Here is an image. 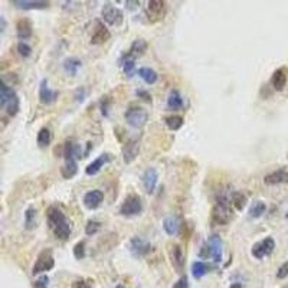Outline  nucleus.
Returning a JSON list of instances; mask_svg holds the SVG:
<instances>
[{"label":"nucleus","instance_id":"1","mask_svg":"<svg viewBox=\"0 0 288 288\" xmlns=\"http://www.w3.org/2000/svg\"><path fill=\"white\" fill-rule=\"evenodd\" d=\"M46 216H48V225L52 229L53 235L56 236L58 239L66 241L72 234V226L68 222L65 213L58 206H49L48 212H46Z\"/></svg>","mask_w":288,"mask_h":288},{"label":"nucleus","instance_id":"2","mask_svg":"<svg viewBox=\"0 0 288 288\" xmlns=\"http://www.w3.org/2000/svg\"><path fill=\"white\" fill-rule=\"evenodd\" d=\"M232 219V202L231 196L225 192H221L215 198L212 209V222L216 225H226Z\"/></svg>","mask_w":288,"mask_h":288},{"label":"nucleus","instance_id":"3","mask_svg":"<svg viewBox=\"0 0 288 288\" xmlns=\"http://www.w3.org/2000/svg\"><path fill=\"white\" fill-rule=\"evenodd\" d=\"M0 107L6 111V114L9 117H15L21 108L19 97H18L16 91L6 84H3L0 88Z\"/></svg>","mask_w":288,"mask_h":288},{"label":"nucleus","instance_id":"4","mask_svg":"<svg viewBox=\"0 0 288 288\" xmlns=\"http://www.w3.org/2000/svg\"><path fill=\"white\" fill-rule=\"evenodd\" d=\"M124 117L133 129H143L149 121V112L141 107H130L126 111Z\"/></svg>","mask_w":288,"mask_h":288},{"label":"nucleus","instance_id":"5","mask_svg":"<svg viewBox=\"0 0 288 288\" xmlns=\"http://www.w3.org/2000/svg\"><path fill=\"white\" fill-rule=\"evenodd\" d=\"M143 212V200L140 196L137 195H130L124 199V202L121 203L120 206V213L123 216H127V218H131V216H137Z\"/></svg>","mask_w":288,"mask_h":288},{"label":"nucleus","instance_id":"6","mask_svg":"<svg viewBox=\"0 0 288 288\" xmlns=\"http://www.w3.org/2000/svg\"><path fill=\"white\" fill-rule=\"evenodd\" d=\"M53 266H55V260H53L52 251L51 249H45L42 251L38 258H36V262L32 268V274L33 275H38V274H44V272H48L51 271Z\"/></svg>","mask_w":288,"mask_h":288},{"label":"nucleus","instance_id":"7","mask_svg":"<svg viewBox=\"0 0 288 288\" xmlns=\"http://www.w3.org/2000/svg\"><path fill=\"white\" fill-rule=\"evenodd\" d=\"M101 16H103L104 22H107L111 26H120L123 23V21H124L123 10L118 9V7H115L111 3H105L104 6H103Z\"/></svg>","mask_w":288,"mask_h":288},{"label":"nucleus","instance_id":"8","mask_svg":"<svg viewBox=\"0 0 288 288\" xmlns=\"http://www.w3.org/2000/svg\"><path fill=\"white\" fill-rule=\"evenodd\" d=\"M274 249H275V241L271 236H268V238L262 239L260 242L254 244V246L251 249V254L257 260H262L265 257H269L274 252Z\"/></svg>","mask_w":288,"mask_h":288},{"label":"nucleus","instance_id":"9","mask_svg":"<svg viewBox=\"0 0 288 288\" xmlns=\"http://www.w3.org/2000/svg\"><path fill=\"white\" fill-rule=\"evenodd\" d=\"M129 248H130V252L133 254V257L135 258H143L146 255L150 254L152 251V244L140 236H134L130 239V244H129Z\"/></svg>","mask_w":288,"mask_h":288},{"label":"nucleus","instance_id":"10","mask_svg":"<svg viewBox=\"0 0 288 288\" xmlns=\"http://www.w3.org/2000/svg\"><path fill=\"white\" fill-rule=\"evenodd\" d=\"M166 15V1L163 0H152L147 3V16L150 22L161 21Z\"/></svg>","mask_w":288,"mask_h":288},{"label":"nucleus","instance_id":"11","mask_svg":"<svg viewBox=\"0 0 288 288\" xmlns=\"http://www.w3.org/2000/svg\"><path fill=\"white\" fill-rule=\"evenodd\" d=\"M110 161H112V155L111 153H103L100 155L95 160H92L87 167H85V175L87 176H95L101 172V169L105 164H108Z\"/></svg>","mask_w":288,"mask_h":288},{"label":"nucleus","instance_id":"12","mask_svg":"<svg viewBox=\"0 0 288 288\" xmlns=\"http://www.w3.org/2000/svg\"><path fill=\"white\" fill-rule=\"evenodd\" d=\"M103 200H104V193H103L101 190H98V189H94V190L87 192V193L84 195V199H82L84 206L89 210H94L97 209V208H100V205L103 203Z\"/></svg>","mask_w":288,"mask_h":288},{"label":"nucleus","instance_id":"13","mask_svg":"<svg viewBox=\"0 0 288 288\" xmlns=\"http://www.w3.org/2000/svg\"><path fill=\"white\" fill-rule=\"evenodd\" d=\"M157 182H158V173L155 167H149V169L143 173V176H141V183H143V187H144V190H146L149 195L155 193L156 186H157Z\"/></svg>","mask_w":288,"mask_h":288},{"label":"nucleus","instance_id":"14","mask_svg":"<svg viewBox=\"0 0 288 288\" xmlns=\"http://www.w3.org/2000/svg\"><path fill=\"white\" fill-rule=\"evenodd\" d=\"M123 160H124V163L126 164H130L133 163L137 156H138V153H140V141L137 140V138H131L129 140L124 146H123Z\"/></svg>","mask_w":288,"mask_h":288},{"label":"nucleus","instance_id":"15","mask_svg":"<svg viewBox=\"0 0 288 288\" xmlns=\"http://www.w3.org/2000/svg\"><path fill=\"white\" fill-rule=\"evenodd\" d=\"M58 91H53L48 85V79H42L39 85V100L41 103L45 105L53 104L58 100Z\"/></svg>","mask_w":288,"mask_h":288},{"label":"nucleus","instance_id":"16","mask_svg":"<svg viewBox=\"0 0 288 288\" xmlns=\"http://www.w3.org/2000/svg\"><path fill=\"white\" fill-rule=\"evenodd\" d=\"M110 38H111L110 30L107 29V26L101 21H97L95 22V27L92 30V35H91V44L92 45H101V44L107 42Z\"/></svg>","mask_w":288,"mask_h":288},{"label":"nucleus","instance_id":"17","mask_svg":"<svg viewBox=\"0 0 288 288\" xmlns=\"http://www.w3.org/2000/svg\"><path fill=\"white\" fill-rule=\"evenodd\" d=\"M209 244L210 251H212V260L219 264L222 261V257H223V242H222V238L219 235H212L208 238L206 241Z\"/></svg>","mask_w":288,"mask_h":288},{"label":"nucleus","instance_id":"18","mask_svg":"<svg viewBox=\"0 0 288 288\" xmlns=\"http://www.w3.org/2000/svg\"><path fill=\"white\" fill-rule=\"evenodd\" d=\"M170 262L177 272H182L184 268V254L180 245H172L169 251Z\"/></svg>","mask_w":288,"mask_h":288},{"label":"nucleus","instance_id":"19","mask_svg":"<svg viewBox=\"0 0 288 288\" xmlns=\"http://www.w3.org/2000/svg\"><path fill=\"white\" fill-rule=\"evenodd\" d=\"M82 156V147L74 140H66L64 144V157L65 161L68 160H79Z\"/></svg>","mask_w":288,"mask_h":288},{"label":"nucleus","instance_id":"20","mask_svg":"<svg viewBox=\"0 0 288 288\" xmlns=\"http://www.w3.org/2000/svg\"><path fill=\"white\" fill-rule=\"evenodd\" d=\"M180 228H182V222H180V219L176 215H170V216L164 218V221H163V229H164V232L169 236L179 235Z\"/></svg>","mask_w":288,"mask_h":288},{"label":"nucleus","instance_id":"21","mask_svg":"<svg viewBox=\"0 0 288 288\" xmlns=\"http://www.w3.org/2000/svg\"><path fill=\"white\" fill-rule=\"evenodd\" d=\"M12 4L18 9L23 10H39V9H46L49 6V1H42V0H12Z\"/></svg>","mask_w":288,"mask_h":288},{"label":"nucleus","instance_id":"22","mask_svg":"<svg viewBox=\"0 0 288 288\" xmlns=\"http://www.w3.org/2000/svg\"><path fill=\"white\" fill-rule=\"evenodd\" d=\"M264 183L268 186H275V184H288V170L280 169L275 172L268 173L264 177Z\"/></svg>","mask_w":288,"mask_h":288},{"label":"nucleus","instance_id":"23","mask_svg":"<svg viewBox=\"0 0 288 288\" xmlns=\"http://www.w3.org/2000/svg\"><path fill=\"white\" fill-rule=\"evenodd\" d=\"M32 29H33V26H32V22L29 19L18 21V23H16V35L21 39V42H25L29 38H32V33H33Z\"/></svg>","mask_w":288,"mask_h":288},{"label":"nucleus","instance_id":"24","mask_svg":"<svg viewBox=\"0 0 288 288\" xmlns=\"http://www.w3.org/2000/svg\"><path fill=\"white\" fill-rule=\"evenodd\" d=\"M288 81L287 71L284 68H280L277 71H274L272 77H271V85L275 91H283L286 88Z\"/></svg>","mask_w":288,"mask_h":288},{"label":"nucleus","instance_id":"25","mask_svg":"<svg viewBox=\"0 0 288 288\" xmlns=\"http://www.w3.org/2000/svg\"><path fill=\"white\" fill-rule=\"evenodd\" d=\"M183 104L184 100L183 95L180 94V91L172 89V91L169 92V97H167V108H169L170 111H179V110L183 108Z\"/></svg>","mask_w":288,"mask_h":288},{"label":"nucleus","instance_id":"26","mask_svg":"<svg viewBox=\"0 0 288 288\" xmlns=\"http://www.w3.org/2000/svg\"><path fill=\"white\" fill-rule=\"evenodd\" d=\"M147 42L144 39H135L131 45L130 51L126 53L124 56L126 58H131V59H135L137 56H141L143 53L147 51Z\"/></svg>","mask_w":288,"mask_h":288},{"label":"nucleus","instance_id":"27","mask_svg":"<svg viewBox=\"0 0 288 288\" xmlns=\"http://www.w3.org/2000/svg\"><path fill=\"white\" fill-rule=\"evenodd\" d=\"M62 66H64V71H65L68 75L75 77V75L78 74L79 69L82 68V62H81V59H78V58L71 56V58H66V59L64 61Z\"/></svg>","mask_w":288,"mask_h":288},{"label":"nucleus","instance_id":"28","mask_svg":"<svg viewBox=\"0 0 288 288\" xmlns=\"http://www.w3.org/2000/svg\"><path fill=\"white\" fill-rule=\"evenodd\" d=\"M25 229L26 231H33L36 226H38V212H36V208L35 206H29L26 210H25Z\"/></svg>","mask_w":288,"mask_h":288},{"label":"nucleus","instance_id":"29","mask_svg":"<svg viewBox=\"0 0 288 288\" xmlns=\"http://www.w3.org/2000/svg\"><path fill=\"white\" fill-rule=\"evenodd\" d=\"M137 75L143 79L147 85H153V84H156L158 79L157 72H156L153 68H149V66H143V68H140V69L137 71Z\"/></svg>","mask_w":288,"mask_h":288},{"label":"nucleus","instance_id":"30","mask_svg":"<svg viewBox=\"0 0 288 288\" xmlns=\"http://www.w3.org/2000/svg\"><path fill=\"white\" fill-rule=\"evenodd\" d=\"M61 173H62L64 179H72L78 173V163H77V160L65 161V164L61 169Z\"/></svg>","mask_w":288,"mask_h":288},{"label":"nucleus","instance_id":"31","mask_svg":"<svg viewBox=\"0 0 288 288\" xmlns=\"http://www.w3.org/2000/svg\"><path fill=\"white\" fill-rule=\"evenodd\" d=\"M36 143H38V146L42 147V149L48 147V146L52 143V133H51V130H49L48 127H42V129L39 130L38 137H36Z\"/></svg>","mask_w":288,"mask_h":288},{"label":"nucleus","instance_id":"32","mask_svg":"<svg viewBox=\"0 0 288 288\" xmlns=\"http://www.w3.org/2000/svg\"><path fill=\"white\" fill-rule=\"evenodd\" d=\"M210 266L206 264V262L203 261H195L192 264V274H193V277L195 278H202V277H205L208 272H209Z\"/></svg>","mask_w":288,"mask_h":288},{"label":"nucleus","instance_id":"33","mask_svg":"<svg viewBox=\"0 0 288 288\" xmlns=\"http://www.w3.org/2000/svg\"><path fill=\"white\" fill-rule=\"evenodd\" d=\"M265 212H266V205H265L262 200H255V202L249 206V210H248L249 218H254V219L261 218Z\"/></svg>","mask_w":288,"mask_h":288},{"label":"nucleus","instance_id":"34","mask_svg":"<svg viewBox=\"0 0 288 288\" xmlns=\"http://www.w3.org/2000/svg\"><path fill=\"white\" fill-rule=\"evenodd\" d=\"M164 123L169 127V130L179 131L183 127L184 120L183 117H180V115H170V117H166Z\"/></svg>","mask_w":288,"mask_h":288},{"label":"nucleus","instance_id":"35","mask_svg":"<svg viewBox=\"0 0 288 288\" xmlns=\"http://www.w3.org/2000/svg\"><path fill=\"white\" fill-rule=\"evenodd\" d=\"M231 202H232V206L241 212L246 206V196L242 192H232L231 193Z\"/></svg>","mask_w":288,"mask_h":288},{"label":"nucleus","instance_id":"36","mask_svg":"<svg viewBox=\"0 0 288 288\" xmlns=\"http://www.w3.org/2000/svg\"><path fill=\"white\" fill-rule=\"evenodd\" d=\"M121 65H123L124 74H126L127 77H133V75L135 74V62H134V59L124 56L123 61H121Z\"/></svg>","mask_w":288,"mask_h":288},{"label":"nucleus","instance_id":"37","mask_svg":"<svg viewBox=\"0 0 288 288\" xmlns=\"http://www.w3.org/2000/svg\"><path fill=\"white\" fill-rule=\"evenodd\" d=\"M101 229V223L98 222V221H88L87 222V226H85V234L88 236H92L95 235L98 231Z\"/></svg>","mask_w":288,"mask_h":288},{"label":"nucleus","instance_id":"38","mask_svg":"<svg viewBox=\"0 0 288 288\" xmlns=\"http://www.w3.org/2000/svg\"><path fill=\"white\" fill-rule=\"evenodd\" d=\"M74 257L77 260H84L85 258V242L84 241H79L75 244L74 246Z\"/></svg>","mask_w":288,"mask_h":288},{"label":"nucleus","instance_id":"39","mask_svg":"<svg viewBox=\"0 0 288 288\" xmlns=\"http://www.w3.org/2000/svg\"><path fill=\"white\" fill-rule=\"evenodd\" d=\"M18 52L22 58H29L32 55V46L26 42H19L18 44Z\"/></svg>","mask_w":288,"mask_h":288},{"label":"nucleus","instance_id":"40","mask_svg":"<svg viewBox=\"0 0 288 288\" xmlns=\"http://www.w3.org/2000/svg\"><path fill=\"white\" fill-rule=\"evenodd\" d=\"M33 288H49V278H48V275H41L33 283Z\"/></svg>","mask_w":288,"mask_h":288},{"label":"nucleus","instance_id":"41","mask_svg":"<svg viewBox=\"0 0 288 288\" xmlns=\"http://www.w3.org/2000/svg\"><path fill=\"white\" fill-rule=\"evenodd\" d=\"M288 277V261L284 262V264H281L280 265V268H278V271H277V278L278 280H284V278H287Z\"/></svg>","mask_w":288,"mask_h":288},{"label":"nucleus","instance_id":"42","mask_svg":"<svg viewBox=\"0 0 288 288\" xmlns=\"http://www.w3.org/2000/svg\"><path fill=\"white\" fill-rule=\"evenodd\" d=\"M172 288H190L187 277H186V275H182V277L176 281V284H175Z\"/></svg>","mask_w":288,"mask_h":288},{"label":"nucleus","instance_id":"43","mask_svg":"<svg viewBox=\"0 0 288 288\" xmlns=\"http://www.w3.org/2000/svg\"><path fill=\"white\" fill-rule=\"evenodd\" d=\"M137 95H138V97H141V98H143L144 101H147V103H150V101H152V95H150L147 91H144V89H138V91H137Z\"/></svg>","mask_w":288,"mask_h":288},{"label":"nucleus","instance_id":"44","mask_svg":"<svg viewBox=\"0 0 288 288\" xmlns=\"http://www.w3.org/2000/svg\"><path fill=\"white\" fill-rule=\"evenodd\" d=\"M72 288H92L87 281H82V280H79V281H75L74 283V286Z\"/></svg>","mask_w":288,"mask_h":288},{"label":"nucleus","instance_id":"45","mask_svg":"<svg viewBox=\"0 0 288 288\" xmlns=\"http://www.w3.org/2000/svg\"><path fill=\"white\" fill-rule=\"evenodd\" d=\"M75 98H77V101H78V103H82V101L85 100V89H84L82 92H81V89H78V91H77V94H75Z\"/></svg>","mask_w":288,"mask_h":288},{"label":"nucleus","instance_id":"46","mask_svg":"<svg viewBox=\"0 0 288 288\" xmlns=\"http://www.w3.org/2000/svg\"><path fill=\"white\" fill-rule=\"evenodd\" d=\"M0 23H1L0 30H1V33H4V30H6V19H4V16H0Z\"/></svg>","mask_w":288,"mask_h":288},{"label":"nucleus","instance_id":"47","mask_svg":"<svg viewBox=\"0 0 288 288\" xmlns=\"http://www.w3.org/2000/svg\"><path fill=\"white\" fill-rule=\"evenodd\" d=\"M229 288H244V286L239 284V283H234V284H231V287Z\"/></svg>","mask_w":288,"mask_h":288},{"label":"nucleus","instance_id":"48","mask_svg":"<svg viewBox=\"0 0 288 288\" xmlns=\"http://www.w3.org/2000/svg\"><path fill=\"white\" fill-rule=\"evenodd\" d=\"M115 288H124V287H123V286H117V287H115Z\"/></svg>","mask_w":288,"mask_h":288}]
</instances>
